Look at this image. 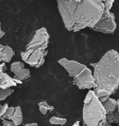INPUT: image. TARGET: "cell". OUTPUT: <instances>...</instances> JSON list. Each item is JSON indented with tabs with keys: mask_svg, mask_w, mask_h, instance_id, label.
<instances>
[{
	"mask_svg": "<svg viewBox=\"0 0 119 126\" xmlns=\"http://www.w3.org/2000/svg\"><path fill=\"white\" fill-rule=\"evenodd\" d=\"M82 126H87V125H85L84 124H83V125H82Z\"/></svg>",
	"mask_w": 119,
	"mask_h": 126,
	"instance_id": "83f0119b",
	"label": "cell"
},
{
	"mask_svg": "<svg viewBox=\"0 0 119 126\" xmlns=\"http://www.w3.org/2000/svg\"><path fill=\"white\" fill-rule=\"evenodd\" d=\"M51 125H65L67 123V119L65 118H59L56 116H52L50 118L49 120Z\"/></svg>",
	"mask_w": 119,
	"mask_h": 126,
	"instance_id": "2e32d148",
	"label": "cell"
},
{
	"mask_svg": "<svg viewBox=\"0 0 119 126\" xmlns=\"http://www.w3.org/2000/svg\"><path fill=\"white\" fill-rule=\"evenodd\" d=\"M65 27L78 32L92 28L105 11L104 0H56Z\"/></svg>",
	"mask_w": 119,
	"mask_h": 126,
	"instance_id": "6da1fadb",
	"label": "cell"
},
{
	"mask_svg": "<svg viewBox=\"0 0 119 126\" xmlns=\"http://www.w3.org/2000/svg\"><path fill=\"white\" fill-rule=\"evenodd\" d=\"M8 104L7 103H5L4 105H2V110H1V114H0V119L2 118V115H4V113L7 111V108H8Z\"/></svg>",
	"mask_w": 119,
	"mask_h": 126,
	"instance_id": "44dd1931",
	"label": "cell"
},
{
	"mask_svg": "<svg viewBox=\"0 0 119 126\" xmlns=\"http://www.w3.org/2000/svg\"><path fill=\"white\" fill-rule=\"evenodd\" d=\"M39 111L44 115H47V113L48 111H53L55 109L52 106H50L45 101H42V102H39Z\"/></svg>",
	"mask_w": 119,
	"mask_h": 126,
	"instance_id": "9a60e30c",
	"label": "cell"
},
{
	"mask_svg": "<svg viewBox=\"0 0 119 126\" xmlns=\"http://www.w3.org/2000/svg\"><path fill=\"white\" fill-rule=\"evenodd\" d=\"M94 67V76L96 87L94 93L97 97L113 94L119 88V53L110 50L96 63H91Z\"/></svg>",
	"mask_w": 119,
	"mask_h": 126,
	"instance_id": "7a4b0ae2",
	"label": "cell"
},
{
	"mask_svg": "<svg viewBox=\"0 0 119 126\" xmlns=\"http://www.w3.org/2000/svg\"><path fill=\"white\" fill-rule=\"evenodd\" d=\"M14 90L10 88V89H0V102L5 100L7 98L12 94H13Z\"/></svg>",
	"mask_w": 119,
	"mask_h": 126,
	"instance_id": "e0dca14e",
	"label": "cell"
},
{
	"mask_svg": "<svg viewBox=\"0 0 119 126\" xmlns=\"http://www.w3.org/2000/svg\"><path fill=\"white\" fill-rule=\"evenodd\" d=\"M15 56V51L8 45L0 44V63H9Z\"/></svg>",
	"mask_w": 119,
	"mask_h": 126,
	"instance_id": "30bf717a",
	"label": "cell"
},
{
	"mask_svg": "<svg viewBox=\"0 0 119 126\" xmlns=\"http://www.w3.org/2000/svg\"><path fill=\"white\" fill-rule=\"evenodd\" d=\"M106 121L111 125H119V112L118 111V110L113 112L108 113L106 115Z\"/></svg>",
	"mask_w": 119,
	"mask_h": 126,
	"instance_id": "5bb4252c",
	"label": "cell"
},
{
	"mask_svg": "<svg viewBox=\"0 0 119 126\" xmlns=\"http://www.w3.org/2000/svg\"><path fill=\"white\" fill-rule=\"evenodd\" d=\"M118 111L119 112V100H118V108H117Z\"/></svg>",
	"mask_w": 119,
	"mask_h": 126,
	"instance_id": "d4e9b609",
	"label": "cell"
},
{
	"mask_svg": "<svg viewBox=\"0 0 119 126\" xmlns=\"http://www.w3.org/2000/svg\"><path fill=\"white\" fill-rule=\"evenodd\" d=\"M73 83L79 89H92L96 87L93 73L89 68L86 67L82 72L73 78Z\"/></svg>",
	"mask_w": 119,
	"mask_h": 126,
	"instance_id": "8992f818",
	"label": "cell"
},
{
	"mask_svg": "<svg viewBox=\"0 0 119 126\" xmlns=\"http://www.w3.org/2000/svg\"><path fill=\"white\" fill-rule=\"evenodd\" d=\"M50 35L48 34L46 28L39 29L35 32L34 36L30 39V41L25 46V49L30 48H42L47 49L48 44H49Z\"/></svg>",
	"mask_w": 119,
	"mask_h": 126,
	"instance_id": "52a82bcc",
	"label": "cell"
},
{
	"mask_svg": "<svg viewBox=\"0 0 119 126\" xmlns=\"http://www.w3.org/2000/svg\"><path fill=\"white\" fill-rule=\"evenodd\" d=\"M11 120L16 126H19L23 124V113L21 107H15V112L12 115Z\"/></svg>",
	"mask_w": 119,
	"mask_h": 126,
	"instance_id": "4fadbf2b",
	"label": "cell"
},
{
	"mask_svg": "<svg viewBox=\"0 0 119 126\" xmlns=\"http://www.w3.org/2000/svg\"><path fill=\"white\" fill-rule=\"evenodd\" d=\"M105 126H113V125H112L111 124H108V123H106V124L105 125Z\"/></svg>",
	"mask_w": 119,
	"mask_h": 126,
	"instance_id": "484cf974",
	"label": "cell"
},
{
	"mask_svg": "<svg viewBox=\"0 0 119 126\" xmlns=\"http://www.w3.org/2000/svg\"><path fill=\"white\" fill-rule=\"evenodd\" d=\"M58 63L62 65L63 67L66 70L68 74L70 77H75L79 73H81L83 70L85 69L86 65L81 63L76 62V61H71V60H68L66 58H62L58 61Z\"/></svg>",
	"mask_w": 119,
	"mask_h": 126,
	"instance_id": "ba28073f",
	"label": "cell"
},
{
	"mask_svg": "<svg viewBox=\"0 0 119 126\" xmlns=\"http://www.w3.org/2000/svg\"><path fill=\"white\" fill-rule=\"evenodd\" d=\"M92 31L101 32L104 34H113L117 29V24L115 21V16L110 11H104L102 16L92 28Z\"/></svg>",
	"mask_w": 119,
	"mask_h": 126,
	"instance_id": "5b68a950",
	"label": "cell"
},
{
	"mask_svg": "<svg viewBox=\"0 0 119 126\" xmlns=\"http://www.w3.org/2000/svg\"><path fill=\"white\" fill-rule=\"evenodd\" d=\"M47 53V49L30 48L25 49V51L21 52V56L24 62L27 63L32 67L39 68L44 64Z\"/></svg>",
	"mask_w": 119,
	"mask_h": 126,
	"instance_id": "277c9868",
	"label": "cell"
},
{
	"mask_svg": "<svg viewBox=\"0 0 119 126\" xmlns=\"http://www.w3.org/2000/svg\"><path fill=\"white\" fill-rule=\"evenodd\" d=\"M115 0H104V6H105V11H110L112 8Z\"/></svg>",
	"mask_w": 119,
	"mask_h": 126,
	"instance_id": "d6986e66",
	"label": "cell"
},
{
	"mask_svg": "<svg viewBox=\"0 0 119 126\" xmlns=\"http://www.w3.org/2000/svg\"><path fill=\"white\" fill-rule=\"evenodd\" d=\"M2 120V126H16L14 124L12 120Z\"/></svg>",
	"mask_w": 119,
	"mask_h": 126,
	"instance_id": "ffe728a7",
	"label": "cell"
},
{
	"mask_svg": "<svg viewBox=\"0 0 119 126\" xmlns=\"http://www.w3.org/2000/svg\"><path fill=\"white\" fill-rule=\"evenodd\" d=\"M5 35V32L2 31V26H1V22H0V39H2Z\"/></svg>",
	"mask_w": 119,
	"mask_h": 126,
	"instance_id": "7402d4cb",
	"label": "cell"
},
{
	"mask_svg": "<svg viewBox=\"0 0 119 126\" xmlns=\"http://www.w3.org/2000/svg\"><path fill=\"white\" fill-rule=\"evenodd\" d=\"M24 126H39L37 123H31V124H25Z\"/></svg>",
	"mask_w": 119,
	"mask_h": 126,
	"instance_id": "603a6c76",
	"label": "cell"
},
{
	"mask_svg": "<svg viewBox=\"0 0 119 126\" xmlns=\"http://www.w3.org/2000/svg\"><path fill=\"white\" fill-rule=\"evenodd\" d=\"M72 126H80V122L79 121H76Z\"/></svg>",
	"mask_w": 119,
	"mask_h": 126,
	"instance_id": "cb8c5ba5",
	"label": "cell"
},
{
	"mask_svg": "<svg viewBox=\"0 0 119 126\" xmlns=\"http://www.w3.org/2000/svg\"><path fill=\"white\" fill-rule=\"evenodd\" d=\"M15 112V107H9L8 108H7V111L4 113V115H2L1 120H11L12 115H13Z\"/></svg>",
	"mask_w": 119,
	"mask_h": 126,
	"instance_id": "ac0fdd59",
	"label": "cell"
},
{
	"mask_svg": "<svg viewBox=\"0 0 119 126\" xmlns=\"http://www.w3.org/2000/svg\"><path fill=\"white\" fill-rule=\"evenodd\" d=\"M10 69L14 74V79L21 80L22 82L29 79L31 76L30 70L25 67V63L23 62H14L11 64Z\"/></svg>",
	"mask_w": 119,
	"mask_h": 126,
	"instance_id": "9c48e42d",
	"label": "cell"
},
{
	"mask_svg": "<svg viewBox=\"0 0 119 126\" xmlns=\"http://www.w3.org/2000/svg\"><path fill=\"white\" fill-rule=\"evenodd\" d=\"M104 109L105 110L106 113H110L117 110L118 108V100L113 99L112 97H108L107 99L101 102Z\"/></svg>",
	"mask_w": 119,
	"mask_h": 126,
	"instance_id": "7c38bea8",
	"label": "cell"
},
{
	"mask_svg": "<svg viewBox=\"0 0 119 126\" xmlns=\"http://www.w3.org/2000/svg\"><path fill=\"white\" fill-rule=\"evenodd\" d=\"M106 113L102 104L93 90L86 95L82 110L83 124L87 126H105Z\"/></svg>",
	"mask_w": 119,
	"mask_h": 126,
	"instance_id": "3957f363",
	"label": "cell"
},
{
	"mask_svg": "<svg viewBox=\"0 0 119 126\" xmlns=\"http://www.w3.org/2000/svg\"><path fill=\"white\" fill-rule=\"evenodd\" d=\"M16 85L14 78H12L7 72L0 73V89H10Z\"/></svg>",
	"mask_w": 119,
	"mask_h": 126,
	"instance_id": "8fae6325",
	"label": "cell"
},
{
	"mask_svg": "<svg viewBox=\"0 0 119 126\" xmlns=\"http://www.w3.org/2000/svg\"><path fill=\"white\" fill-rule=\"evenodd\" d=\"M2 105L0 104V114H1V110H2Z\"/></svg>",
	"mask_w": 119,
	"mask_h": 126,
	"instance_id": "4316f807",
	"label": "cell"
}]
</instances>
